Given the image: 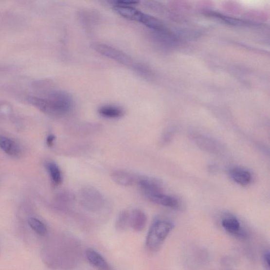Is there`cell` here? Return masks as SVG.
<instances>
[{
  "label": "cell",
  "mask_w": 270,
  "mask_h": 270,
  "mask_svg": "<svg viewBox=\"0 0 270 270\" xmlns=\"http://www.w3.org/2000/svg\"><path fill=\"white\" fill-rule=\"evenodd\" d=\"M28 100L43 112L55 117L67 114L73 106V100L70 95L61 91H52L45 97H30Z\"/></svg>",
  "instance_id": "cell-1"
},
{
  "label": "cell",
  "mask_w": 270,
  "mask_h": 270,
  "mask_svg": "<svg viewBox=\"0 0 270 270\" xmlns=\"http://www.w3.org/2000/svg\"><path fill=\"white\" fill-rule=\"evenodd\" d=\"M174 228L172 222L159 219L152 224L147 235L146 245L152 251L159 250Z\"/></svg>",
  "instance_id": "cell-2"
},
{
  "label": "cell",
  "mask_w": 270,
  "mask_h": 270,
  "mask_svg": "<svg viewBox=\"0 0 270 270\" xmlns=\"http://www.w3.org/2000/svg\"><path fill=\"white\" fill-rule=\"evenodd\" d=\"M80 202L87 210L96 212L101 209L104 205L102 195L96 188L86 187L80 191Z\"/></svg>",
  "instance_id": "cell-3"
},
{
  "label": "cell",
  "mask_w": 270,
  "mask_h": 270,
  "mask_svg": "<svg viewBox=\"0 0 270 270\" xmlns=\"http://www.w3.org/2000/svg\"><path fill=\"white\" fill-rule=\"evenodd\" d=\"M94 49L106 57L114 60L125 66L133 65L134 61L127 54L114 47L104 43H97L93 45Z\"/></svg>",
  "instance_id": "cell-4"
},
{
  "label": "cell",
  "mask_w": 270,
  "mask_h": 270,
  "mask_svg": "<svg viewBox=\"0 0 270 270\" xmlns=\"http://www.w3.org/2000/svg\"><path fill=\"white\" fill-rule=\"evenodd\" d=\"M136 183L147 197L150 195L162 193V188L158 181L146 177H137Z\"/></svg>",
  "instance_id": "cell-5"
},
{
  "label": "cell",
  "mask_w": 270,
  "mask_h": 270,
  "mask_svg": "<svg viewBox=\"0 0 270 270\" xmlns=\"http://www.w3.org/2000/svg\"><path fill=\"white\" fill-rule=\"evenodd\" d=\"M85 256L90 265L99 270H111L108 262L96 251L92 249H87Z\"/></svg>",
  "instance_id": "cell-6"
},
{
  "label": "cell",
  "mask_w": 270,
  "mask_h": 270,
  "mask_svg": "<svg viewBox=\"0 0 270 270\" xmlns=\"http://www.w3.org/2000/svg\"><path fill=\"white\" fill-rule=\"evenodd\" d=\"M147 217L140 209H135L129 213V225L136 232H141L145 228Z\"/></svg>",
  "instance_id": "cell-7"
},
{
  "label": "cell",
  "mask_w": 270,
  "mask_h": 270,
  "mask_svg": "<svg viewBox=\"0 0 270 270\" xmlns=\"http://www.w3.org/2000/svg\"><path fill=\"white\" fill-rule=\"evenodd\" d=\"M114 9L118 14L127 19L141 22L144 13L131 6L114 5Z\"/></svg>",
  "instance_id": "cell-8"
},
{
  "label": "cell",
  "mask_w": 270,
  "mask_h": 270,
  "mask_svg": "<svg viewBox=\"0 0 270 270\" xmlns=\"http://www.w3.org/2000/svg\"><path fill=\"white\" fill-rule=\"evenodd\" d=\"M152 202L171 209H178L179 202L177 198L163 193L150 195L147 197Z\"/></svg>",
  "instance_id": "cell-9"
},
{
  "label": "cell",
  "mask_w": 270,
  "mask_h": 270,
  "mask_svg": "<svg viewBox=\"0 0 270 270\" xmlns=\"http://www.w3.org/2000/svg\"><path fill=\"white\" fill-rule=\"evenodd\" d=\"M222 225L224 230L232 235L242 237L245 235L238 219L234 217H226L222 219Z\"/></svg>",
  "instance_id": "cell-10"
},
{
  "label": "cell",
  "mask_w": 270,
  "mask_h": 270,
  "mask_svg": "<svg viewBox=\"0 0 270 270\" xmlns=\"http://www.w3.org/2000/svg\"><path fill=\"white\" fill-rule=\"evenodd\" d=\"M111 179L116 183L123 186H130L136 183L137 176L128 172L116 171L111 175Z\"/></svg>",
  "instance_id": "cell-11"
},
{
  "label": "cell",
  "mask_w": 270,
  "mask_h": 270,
  "mask_svg": "<svg viewBox=\"0 0 270 270\" xmlns=\"http://www.w3.org/2000/svg\"><path fill=\"white\" fill-rule=\"evenodd\" d=\"M230 177L236 183L246 186L249 184L252 180V175L245 169L235 167L232 168L230 172Z\"/></svg>",
  "instance_id": "cell-12"
},
{
  "label": "cell",
  "mask_w": 270,
  "mask_h": 270,
  "mask_svg": "<svg viewBox=\"0 0 270 270\" xmlns=\"http://www.w3.org/2000/svg\"><path fill=\"white\" fill-rule=\"evenodd\" d=\"M98 111L100 116L108 119L121 118L125 114L124 110L121 107L115 105L103 106L100 107Z\"/></svg>",
  "instance_id": "cell-13"
},
{
  "label": "cell",
  "mask_w": 270,
  "mask_h": 270,
  "mask_svg": "<svg viewBox=\"0 0 270 270\" xmlns=\"http://www.w3.org/2000/svg\"><path fill=\"white\" fill-rule=\"evenodd\" d=\"M0 148L12 156H17L20 151L19 147L14 141L1 135H0Z\"/></svg>",
  "instance_id": "cell-14"
},
{
  "label": "cell",
  "mask_w": 270,
  "mask_h": 270,
  "mask_svg": "<svg viewBox=\"0 0 270 270\" xmlns=\"http://www.w3.org/2000/svg\"><path fill=\"white\" fill-rule=\"evenodd\" d=\"M28 223L30 227L36 233L40 236H45L47 233V228L46 225L42 222L35 217H30L28 219Z\"/></svg>",
  "instance_id": "cell-15"
},
{
  "label": "cell",
  "mask_w": 270,
  "mask_h": 270,
  "mask_svg": "<svg viewBox=\"0 0 270 270\" xmlns=\"http://www.w3.org/2000/svg\"><path fill=\"white\" fill-rule=\"evenodd\" d=\"M47 168L54 184L58 185L61 183L62 177L60 169L57 165L53 162H49Z\"/></svg>",
  "instance_id": "cell-16"
},
{
  "label": "cell",
  "mask_w": 270,
  "mask_h": 270,
  "mask_svg": "<svg viewBox=\"0 0 270 270\" xmlns=\"http://www.w3.org/2000/svg\"><path fill=\"white\" fill-rule=\"evenodd\" d=\"M129 225V213L123 211L119 213L116 222V228L119 231H124Z\"/></svg>",
  "instance_id": "cell-17"
},
{
  "label": "cell",
  "mask_w": 270,
  "mask_h": 270,
  "mask_svg": "<svg viewBox=\"0 0 270 270\" xmlns=\"http://www.w3.org/2000/svg\"><path fill=\"white\" fill-rule=\"evenodd\" d=\"M270 252L269 251L263 254L262 256L263 266L265 268V270H270Z\"/></svg>",
  "instance_id": "cell-18"
},
{
  "label": "cell",
  "mask_w": 270,
  "mask_h": 270,
  "mask_svg": "<svg viewBox=\"0 0 270 270\" xmlns=\"http://www.w3.org/2000/svg\"><path fill=\"white\" fill-rule=\"evenodd\" d=\"M114 5H123V6H131L135 5L139 3V2L135 1H127V0H119V1H115L112 2Z\"/></svg>",
  "instance_id": "cell-19"
},
{
  "label": "cell",
  "mask_w": 270,
  "mask_h": 270,
  "mask_svg": "<svg viewBox=\"0 0 270 270\" xmlns=\"http://www.w3.org/2000/svg\"><path fill=\"white\" fill-rule=\"evenodd\" d=\"M55 140V136L53 135H50L47 137V144L48 146H52Z\"/></svg>",
  "instance_id": "cell-20"
}]
</instances>
